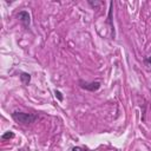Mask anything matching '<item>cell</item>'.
Wrapping results in <instances>:
<instances>
[{
    "mask_svg": "<svg viewBox=\"0 0 151 151\" xmlns=\"http://www.w3.org/2000/svg\"><path fill=\"white\" fill-rule=\"evenodd\" d=\"M54 94H55V97L59 99V101H63V96H61V92H59V91H54Z\"/></svg>",
    "mask_w": 151,
    "mask_h": 151,
    "instance_id": "cell-6",
    "label": "cell"
},
{
    "mask_svg": "<svg viewBox=\"0 0 151 151\" xmlns=\"http://www.w3.org/2000/svg\"><path fill=\"white\" fill-rule=\"evenodd\" d=\"M88 4H90V5L92 6V7H97V6H99V2H96V1L93 2V1H91V0L88 1Z\"/></svg>",
    "mask_w": 151,
    "mask_h": 151,
    "instance_id": "cell-8",
    "label": "cell"
},
{
    "mask_svg": "<svg viewBox=\"0 0 151 151\" xmlns=\"http://www.w3.org/2000/svg\"><path fill=\"white\" fill-rule=\"evenodd\" d=\"M71 151H86V149H84L81 146H74V147H72Z\"/></svg>",
    "mask_w": 151,
    "mask_h": 151,
    "instance_id": "cell-7",
    "label": "cell"
},
{
    "mask_svg": "<svg viewBox=\"0 0 151 151\" xmlns=\"http://www.w3.org/2000/svg\"><path fill=\"white\" fill-rule=\"evenodd\" d=\"M13 137H14V133H13L12 131H7V132H5V133L1 136V139L6 140V139H12Z\"/></svg>",
    "mask_w": 151,
    "mask_h": 151,
    "instance_id": "cell-5",
    "label": "cell"
},
{
    "mask_svg": "<svg viewBox=\"0 0 151 151\" xmlns=\"http://www.w3.org/2000/svg\"><path fill=\"white\" fill-rule=\"evenodd\" d=\"M145 63H146L149 66H151V55H150V57H147V58L145 59Z\"/></svg>",
    "mask_w": 151,
    "mask_h": 151,
    "instance_id": "cell-9",
    "label": "cell"
},
{
    "mask_svg": "<svg viewBox=\"0 0 151 151\" xmlns=\"http://www.w3.org/2000/svg\"><path fill=\"white\" fill-rule=\"evenodd\" d=\"M20 79H21V81H22L25 85H27V84L31 81V74L22 72V73H20Z\"/></svg>",
    "mask_w": 151,
    "mask_h": 151,
    "instance_id": "cell-4",
    "label": "cell"
},
{
    "mask_svg": "<svg viewBox=\"0 0 151 151\" xmlns=\"http://www.w3.org/2000/svg\"><path fill=\"white\" fill-rule=\"evenodd\" d=\"M12 118L17 122V123H20V124H31L33 123L35 119H37V116L35 114H32V113H25V112H13L12 113Z\"/></svg>",
    "mask_w": 151,
    "mask_h": 151,
    "instance_id": "cell-1",
    "label": "cell"
},
{
    "mask_svg": "<svg viewBox=\"0 0 151 151\" xmlns=\"http://www.w3.org/2000/svg\"><path fill=\"white\" fill-rule=\"evenodd\" d=\"M17 17H18V19L24 24V26L28 27V25H29V22H31V15L28 14V12H26V11H21V12L18 13Z\"/></svg>",
    "mask_w": 151,
    "mask_h": 151,
    "instance_id": "cell-3",
    "label": "cell"
},
{
    "mask_svg": "<svg viewBox=\"0 0 151 151\" xmlns=\"http://www.w3.org/2000/svg\"><path fill=\"white\" fill-rule=\"evenodd\" d=\"M79 85H80L81 88H85V90L91 91V92H94V91H97L100 87V83L99 81L87 83V81H84V80H79Z\"/></svg>",
    "mask_w": 151,
    "mask_h": 151,
    "instance_id": "cell-2",
    "label": "cell"
}]
</instances>
